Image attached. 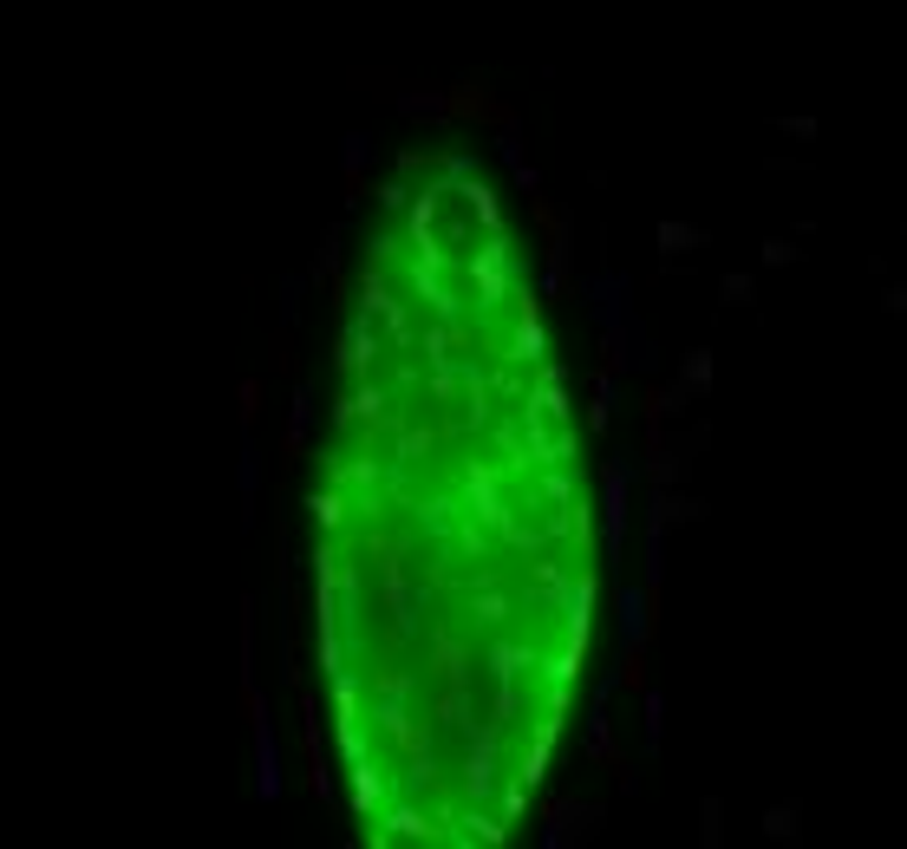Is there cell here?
I'll return each instance as SVG.
<instances>
[{"label":"cell","mask_w":907,"mask_h":849,"mask_svg":"<svg viewBox=\"0 0 907 849\" xmlns=\"http://www.w3.org/2000/svg\"><path fill=\"white\" fill-rule=\"evenodd\" d=\"M320 654L366 823L490 843L523 817L594 634V510L542 307L490 190L431 177L346 334Z\"/></svg>","instance_id":"1"}]
</instances>
